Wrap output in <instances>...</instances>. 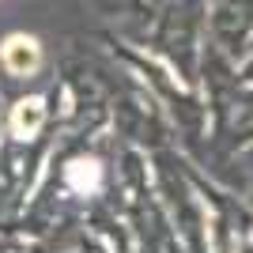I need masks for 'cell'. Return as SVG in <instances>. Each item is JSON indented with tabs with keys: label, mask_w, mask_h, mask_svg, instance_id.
<instances>
[{
	"label": "cell",
	"mask_w": 253,
	"mask_h": 253,
	"mask_svg": "<svg viewBox=\"0 0 253 253\" xmlns=\"http://www.w3.org/2000/svg\"><path fill=\"white\" fill-rule=\"evenodd\" d=\"M0 61L11 76H34L42 64V45L34 34H8L0 45Z\"/></svg>",
	"instance_id": "cell-1"
},
{
	"label": "cell",
	"mask_w": 253,
	"mask_h": 253,
	"mask_svg": "<svg viewBox=\"0 0 253 253\" xmlns=\"http://www.w3.org/2000/svg\"><path fill=\"white\" fill-rule=\"evenodd\" d=\"M45 121V102L42 98H19L15 110H11V132L15 140H31Z\"/></svg>",
	"instance_id": "cell-2"
},
{
	"label": "cell",
	"mask_w": 253,
	"mask_h": 253,
	"mask_svg": "<svg viewBox=\"0 0 253 253\" xmlns=\"http://www.w3.org/2000/svg\"><path fill=\"white\" fill-rule=\"evenodd\" d=\"M64 178H68V185L76 193H95L102 185V167H98L95 159H76V163H68Z\"/></svg>",
	"instance_id": "cell-3"
}]
</instances>
